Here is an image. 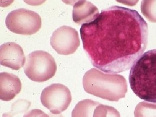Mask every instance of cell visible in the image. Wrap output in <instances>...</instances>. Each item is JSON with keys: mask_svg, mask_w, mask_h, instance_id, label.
Instances as JSON below:
<instances>
[{"mask_svg": "<svg viewBox=\"0 0 156 117\" xmlns=\"http://www.w3.org/2000/svg\"><path fill=\"white\" fill-rule=\"evenodd\" d=\"M81 39L92 65L107 73L132 67L147 47L148 27L135 10L113 6L92 22L83 24Z\"/></svg>", "mask_w": 156, "mask_h": 117, "instance_id": "6da1fadb", "label": "cell"}, {"mask_svg": "<svg viewBox=\"0 0 156 117\" xmlns=\"http://www.w3.org/2000/svg\"><path fill=\"white\" fill-rule=\"evenodd\" d=\"M129 81L136 96L146 101L156 103V49L144 53L133 65Z\"/></svg>", "mask_w": 156, "mask_h": 117, "instance_id": "7a4b0ae2", "label": "cell"}, {"mask_svg": "<svg viewBox=\"0 0 156 117\" xmlns=\"http://www.w3.org/2000/svg\"><path fill=\"white\" fill-rule=\"evenodd\" d=\"M83 82L87 93L110 101L124 98L128 91L127 81L122 76L105 73L95 68L87 71Z\"/></svg>", "mask_w": 156, "mask_h": 117, "instance_id": "3957f363", "label": "cell"}, {"mask_svg": "<svg viewBox=\"0 0 156 117\" xmlns=\"http://www.w3.org/2000/svg\"><path fill=\"white\" fill-rule=\"evenodd\" d=\"M57 70L56 61L46 51L37 50L29 54L24 71L26 75L34 82L43 83L53 77Z\"/></svg>", "mask_w": 156, "mask_h": 117, "instance_id": "277c9868", "label": "cell"}, {"mask_svg": "<svg viewBox=\"0 0 156 117\" xmlns=\"http://www.w3.org/2000/svg\"><path fill=\"white\" fill-rule=\"evenodd\" d=\"M5 23L7 28L14 33L30 35L40 30L42 20L36 12L28 9H20L8 14Z\"/></svg>", "mask_w": 156, "mask_h": 117, "instance_id": "5b68a950", "label": "cell"}, {"mask_svg": "<svg viewBox=\"0 0 156 117\" xmlns=\"http://www.w3.org/2000/svg\"><path fill=\"white\" fill-rule=\"evenodd\" d=\"M41 102L53 114H60L66 110L72 101L69 89L59 83L51 84L42 91Z\"/></svg>", "mask_w": 156, "mask_h": 117, "instance_id": "8992f818", "label": "cell"}, {"mask_svg": "<svg viewBox=\"0 0 156 117\" xmlns=\"http://www.w3.org/2000/svg\"><path fill=\"white\" fill-rule=\"evenodd\" d=\"M50 44L60 55L73 54L80 45L77 31L67 26L60 27L53 32L50 38Z\"/></svg>", "mask_w": 156, "mask_h": 117, "instance_id": "52a82bcc", "label": "cell"}, {"mask_svg": "<svg viewBox=\"0 0 156 117\" xmlns=\"http://www.w3.org/2000/svg\"><path fill=\"white\" fill-rule=\"evenodd\" d=\"M26 58L22 48L14 42H8L0 47L1 65L18 70L24 66Z\"/></svg>", "mask_w": 156, "mask_h": 117, "instance_id": "ba28073f", "label": "cell"}, {"mask_svg": "<svg viewBox=\"0 0 156 117\" xmlns=\"http://www.w3.org/2000/svg\"><path fill=\"white\" fill-rule=\"evenodd\" d=\"M22 84L17 76L7 72L0 73V99L10 101L20 92Z\"/></svg>", "mask_w": 156, "mask_h": 117, "instance_id": "9c48e42d", "label": "cell"}, {"mask_svg": "<svg viewBox=\"0 0 156 117\" xmlns=\"http://www.w3.org/2000/svg\"><path fill=\"white\" fill-rule=\"evenodd\" d=\"M99 14L97 7L89 1H76L74 4L73 20L78 24L83 25L92 22Z\"/></svg>", "mask_w": 156, "mask_h": 117, "instance_id": "30bf717a", "label": "cell"}, {"mask_svg": "<svg viewBox=\"0 0 156 117\" xmlns=\"http://www.w3.org/2000/svg\"><path fill=\"white\" fill-rule=\"evenodd\" d=\"M99 104L91 99L81 101L73 110L72 117H93L94 111Z\"/></svg>", "mask_w": 156, "mask_h": 117, "instance_id": "8fae6325", "label": "cell"}, {"mask_svg": "<svg viewBox=\"0 0 156 117\" xmlns=\"http://www.w3.org/2000/svg\"><path fill=\"white\" fill-rule=\"evenodd\" d=\"M134 117H156V104L146 101L140 102L134 112Z\"/></svg>", "mask_w": 156, "mask_h": 117, "instance_id": "7c38bea8", "label": "cell"}, {"mask_svg": "<svg viewBox=\"0 0 156 117\" xmlns=\"http://www.w3.org/2000/svg\"><path fill=\"white\" fill-rule=\"evenodd\" d=\"M141 11L148 20L156 22V1H143Z\"/></svg>", "mask_w": 156, "mask_h": 117, "instance_id": "4fadbf2b", "label": "cell"}, {"mask_svg": "<svg viewBox=\"0 0 156 117\" xmlns=\"http://www.w3.org/2000/svg\"><path fill=\"white\" fill-rule=\"evenodd\" d=\"M93 117H121V115L113 107L99 104L94 111Z\"/></svg>", "mask_w": 156, "mask_h": 117, "instance_id": "5bb4252c", "label": "cell"}, {"mask_svg": "<svg viewBox=\"0 0 156 117\" xmlns=\"http://www.w3.org/2000/svg\"><path fill=\"white\" fill-rule=\"evenodd\" d=\"M30 102L25 99H19L15 101L12 105L11 111L4 114L3 117H12L19 113L22 112L28 109L30 106Z\"/></svg>", "mask_w": 156, "mask_h": 117, "instance_id": "9a60e30c", "label": "cell"}, {"mask_svg": "<svg viewBox=\"0 0 156 117\" xmlns=\"http://www.w3.org/2000/svg\"><path fill=\"white\" fill-rule=\"evenodd\" d=\"M23 117H50V115L47 114L41 110L34 109L26 113Z\"/></svg>", "mask_w": 156, "mask_h": 117, "instance_id": "2e32d148", "label": "cell"}, {"mask_svg": "<svg viewBox=\"0 0 156 117\" xmlns=\"http://www.w3.org/2000/svg\"><path fill=\"white\" fill-rule=\"evenodd\" d=\"M50 115V117H62V115H55V114H49Z\"/></svg>", "mask_w": 156, "mask_h": 117, "instance_id": "e0dca14e", "label": "cell"}]
</instances>
